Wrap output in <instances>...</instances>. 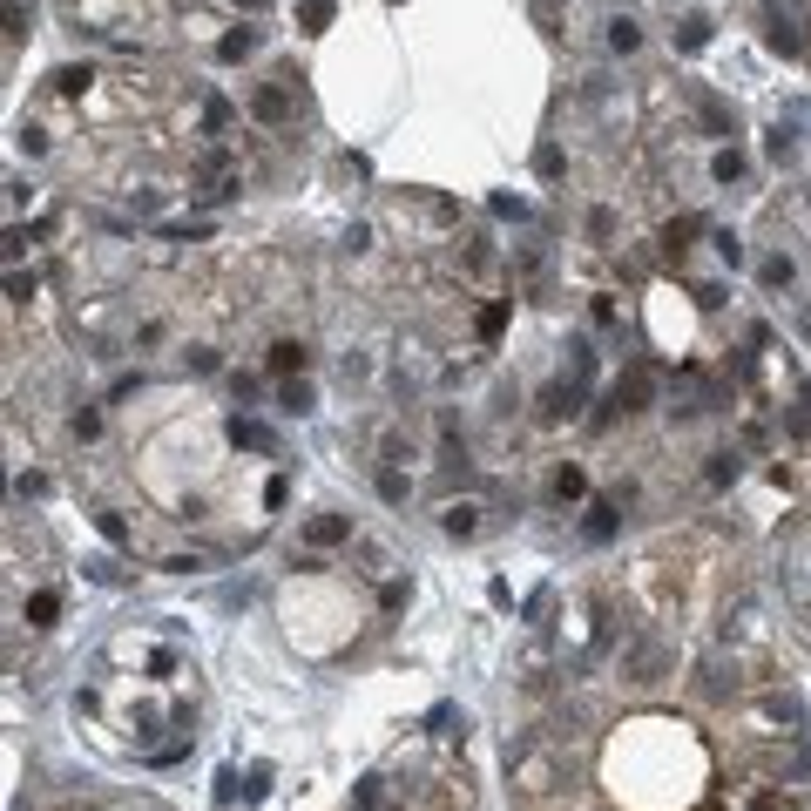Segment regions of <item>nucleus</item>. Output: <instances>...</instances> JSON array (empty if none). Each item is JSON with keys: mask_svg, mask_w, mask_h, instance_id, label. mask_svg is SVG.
Segmentation results:
<instances>
[{"mask_svg": "<svg viewBox=\"0 0 811 811\" xmlns=\"http://www.w3.org/2000/svg\"><path fill=\"white\" fill-rule=\"evenodd\" d=\"M670 670H676V649L656 643V636H636V643H629V656H622V676H629V683H663Z\"/></svg>", "mask_w": 811, "mask_h": 811, "instance_id": "nucleus-1", "label": "nucleus"}, {"mask_svg": "<svg viewBox=\"0 0 811 811\" xmlns=\"http://www.w3.org/2000/svg\"><path fill=\"white\" fill-rule=\"evenodd\" d=\"M250 115H258L264 129H284L291 122V89H284V81H258V89H250Z\"/></svg>", "mask_w": 811, "mask_h": 811, "instance_id": "nucleus-2", "label": "nucleus"}, {"mask_svg": "<svg viewBox=\"0 0 811 811\" xmlns=\"http://www.w3.org/2000/svg\"><path fill=\"white\" fill-rule=\"evenodd\" d=\"M305 541H311V548H338V541H352V514H318V520H305Z\"/></svg>", "mask_w": 811, "mask_h": 811, "instance_id": "nucleus-3", "label": "nucleus"}, {"mask_svg": "<svg viewBox=\"0 0 811 811\" xmlns=\"http://www.w3.org/2000/svg\"><path fill=\"white\" fill-rule=\"evenodd\" d=\"M440 528H446V535H453V541H467V535H474V528H480V507H474V501H453V507H446V514H440Z\"/></svg>", "mask_w": 811, "mask_h": 811, "instance_id": "nucleus-4", "label": "nucleus"}, {"mask_svg": "<svg viewBox=\"0 0 811 811\" xmlns=\"http://www.w3.org/2000/svg\"><path fill=\"white\" fill-rule=\"evenodd\" d=\"M697 108H704V129L710 136H737V122H731V108L717 102V95H697Z\"/></svg>", "mask_w": 811, "mask_h": 811, "instance_id": "nucleus-5", "label": "nucleus"}, {"mask_svg": "<svg viewBox=\"0 0 811 811\" xmlns=\"http://www.w3.org/2000/svg\"><path fill=\"white\" fill-rule=\"evenodd\" d=\"M568 413H575V385L562 379V385H548V393H541V419H568Z\"/></svg>", "mask_w": 811, "mask_h": 811, "instance_id": "nucleus-6", "label": "nucleus"}, {"mask_svg": "<svg viewBox=\"0 0 811 811\" xmlns=\"http://www.w3.org/2000/svg\"><path fill=\"white\" fill-rule=\"evenodd\" d=\"M305 345H298V338H284V345H271V372H305Z\"/></svg>", "mask_w": 811, "mask_h": 811, "instance_id": "nucleus-7", "label": "nucleus"}, {"mask_svg": "<svg viewBox=\"0 0 811 811\" xmlns=\"http://www.w3.org/2000/svg\"><path fill=\"white\" fill-rule=\"evenodd\" d=\"M55 615H62V596H55V588H41V596H28V622H34V629H47V622H55Z\"/></svg>", "mask_w": 811, "mask_h": 811, "instance_id": "nucleus-8", "label": "nucleus"}, {"mask_svg": "<svg viewBox=\"0 0 811 811\" xmlns=\"http://www.w3.org/2000/svg\"><path fill=\"white\" fill-rule=\"evenodd\" d=\"M568 372H575V385L596 379V352H588V338H575V345H568Z\"/></svg>", "mask_w": 811, "mask_h": 811, "instance_id": "nucleus-9", "label": "nucleus"}, {"mask_svg": "<svg viewBox=\"0 0 811 811\" xmlns=\"http://www.w3.org/2000/svg\"><path fill=\"white\" fill-rule=\"evenodd\" d=\"M230 440H237V446H264V453H277L271 427H250V419H237V427H230Z\"/></svg>", "mask_w": 811, "mask_h": 811, "instance_id": "nucleus-10", "label": "nucleus"}, {"mask_svg": "<svg viewBox=\"0 0 811 811\" xmlns=\"http://www.w3.org/2000/svg\"><path fill=\"white\" fill-rule=\"evenodd\" d=\"M406 494H413V480L399 474V467H385V474H379V501H385V507H399Z\"/></svg>", "mask_w": 811, "mask_h": 811, "instance_id": "nucleus-11", "label": "nucleus"}, {"mask_svg": "<svg viewBox=\"0 0 811 811\" xmlns=\"http://www.w3.org/2000/svg\"><path fill=\"white\" fill-rule=\"evenodd\" d=\"M250 47H258V28H237V34H224V47H216V55H224V62H244Z\"/></svg>", "mask_w": 811, "mask_h": 811, "instance_id": "nucleus-12", "label": "nucleus"}, {"mask_svg": "<svg viewBox=\"0 0 811 811\" xmlns=\"http://www.w3.org/2000/svg\"><path fill=\"white\" fill-rule=\"evenodd\" d=\"M609 47H615V55H636V47H643V28H636V21H615V28H609Z\"/></svg>", "mask_w": 811, "mask_h": 811, "instance_id": "nucleus-13", "label": "nucleus"}, {"mask_svg": "<svg viewBox=\"0 0 811 811\" xmlns=\"http://www.w3.org/2000/svg\"><path fill=\"white\" fill-rule=\"evenodd\" d=\"M277 406H284V413H311V385H305V379H291L284 393H277Z\"/></svg>", "mask_w": 811, "mask_h": 811, "instance_id": "nucleus-14", "label": "nucleus"}, {"mask_svg": "<svg viewBox=\"0 0 811 811\" xmlns=\"http://www.w3.org/2000/svg\"><path fill=\"white\" fill-rule=\"evenodd\" d=\"M588 541H609L615 535V507H588V528H582Z\"/></svg>", "mask_w": 811, "mask_h": 811, "instance_id": "nucleus-15", "label": "nucleus"}, {"mask_svg": "<svg viewBox=\"0 0 811 811\" xmlns=\"http://www.w3.org/2000/svg\"><path fill=\"white\" fill-rule=\"evenodd\" d=\"M615 237V210H588V244H609Z\"/></svg>", "mask_w": 811, "mask_h": 811, "instance_id": "nucleus-16", "label": "nucleus"}, {"mask_svg": "<svg viewBox=\"0 0 811 811\" xmlns=\"http://www.w3.org/2000/svg\"><path fill=\"white\" fill-rule=\"evenodd\" d=\"M737 480V453H710V487H731Z\"/></svg>", "mask_w": 811, "mask_h": 811, "instance_id": "nucleus-17", "label": "nucleus"}, {"mask_svg": "<svg viewBox=\"0 0 811 811\" xmlns=\"http://www.w3.org/2000/svg\"><path fill=\"white\" fill-rule=\"evenodd\" d=\"M89 81H95L89 68H62V75H55V95H81V89H89Z\"/></svg>", "mask_w": 811, "mask_h": 811, "instance_id": "nucleus-18", "label": "nucleus"}, {"mask_svg": "<svg viewBox=\"0 0 811 811\" xmlns=\"http://www.w3.org/2000/svg\"><path fill=\"white\" fill-rule=\"evenodd\" d=\"M582 487H588V480H582V467H562V474H554V494H562V501H575Z\"/></svg>", "mask_w": 811, "mask_h": 811, "instance_id": "nucleus-19", "label": "nucleus"}, {"mask_svg": "<svg viewBox=\"0 0 811 811\" xmlns=\"http://www.w3.org/2000/svg\"><path fill=\"white\" fill-rule=\"evenodd\" d=\"M298 21H305V28H311V34H318V28H325V21H332V0H305V7H298Z\"/></svg>", "mask_w": 811, "mask_h": 811, "instance_id": "nucleus-20", "label": "nucleus"}, {"mask_svg": "<svg viewBox=\"0 0 811 811\" xmlns=\"http://www.w3.org/2000/svg\"><path fill=\"white\" fill-rule=\"evenodd\" d=\"M676 41H683V47H704V41H710V21H704V14H689V21H683V34H676Z\"/></svg>", "mask_w": 811, "mask_h": 811, "instance_id": "nucleus-21", "label": "nucleus"}, {"mask_svg": "<svg viewBox=\"0 0 811 811\" xmlns=\"http://www.w3.org/2000/svg\"><path fill=\"white\" fill-rule=\"evenodd\" d=\"M535 169H541V176H562L568 163H562V149H554V142H541V149H535Z\"/></svg>", "mask_w": 811, "mask_h": 811, "instance_id": "nucleus-22", "label": "nucleus"}, {"mask_svg": "<svg viewBox=\"0 0 811 811\" xmlns=\"http://www.w3.org/2000/svg\"><path fill=\"white\" fill-rule=\"evenodd\" d=\"M95 433H102V413H95V406H75V440H95Z\"/></svg>", "mask_w": 811, "mask_h": 811, "instance_id": "nucleus-23", "label": "nucleus"}, {"mask_svg": "<svg viewBox=\"0 0 811 811\" xmlns=\"http://www.w3.org/2000/svg\"><path fill=\"white\" fill-rule=\"evenodd\" d=\"M710 244H717V258H723V264H744V244H737L731 230H717V237H710Z\"/></svg>", "mask_w": 811, "mask_h": 811, "instance_id": "nucleus-24", "label": "nucleus"}, {"mask_svg": "<svg viewBox=\"0 0 811 811\" xmlns=\"http://www.w3.org/2000/svg\"><path fill=\"white\" fill-rule=\"evenodd\" d=\"M765 284H771V291H778V284H791V258H771V264H765Z\"/></svg>", "mask_w": 811, "mask_h": 811, "instance_id": "nucleus-25", "label": "nucleus"}, {"mask_svg": "<svg viewBox=\"0 0 811 811\" xmlns=\"http://www.w3.org/2000/svg\"><path fill=\"white\" fill-rule=\"evenodd\" d=\"M183 366L190 372H216V352H210V345H197V352H183Z\"/></svg>", "mask_w": 811, "mask_h": 811, "instance_id": "nucleus-26", "label": "nucleus"}, {"mask_svg": "<svg viewBox=\"0 0 811 811\" xmlns=\"http://www.w3.org/2000/svg\"><path fill=\"white\" fill-rule=\"evenodd\" d=\"M717 176H723V183H731V176H744V156L723 149V156H717Z\"/></svg>", "mask_w": 811, "mask_h": 811, "instance_id": "nucleus-27", "label": "nucleus"}, {"mask_svg": "<svg viewBox=\"0 0 811 811\" xmlns=\"http://www.w3.org/2000/svg\"><path fill=\"white\" fill-rule=\"evenodd\" d=\"M7 298H14V305H28V298H34V277L14 271V277H7Z\"/></svg>", "mask_w": 811, "mask_h": 811, "instance_id": "nucleus-28", "label": "nucleus"}, {"mask_svg": "<svg viewBox=\"0 0 811 811\" xmlns=\"http://www.w3.org/2000/svg\"><path fill=\"white\" fill-rule=\"evenodd\" d=\"M21 149H28V156H41V149H47V136H41L34 122H21Z\"/></svg>", "mask_w": 811, "mask_h": 811, "instance_id": "nucleus-29", "label": "nucleus"}, {"mask_svg": "<svg viewBox=\"0 0 811 811\" xmlns=\"http://www.w3.org/2000/svg\"><path fill=\"white\" fill-rule=\"evenodd\" d=\"M501 325H507V305H487V311H480V332H487V338L501 332Z\"/></svg>", "mask_w": 811, "mask_h": 811, "instance_id": "nucleus-30", "label": "nucleus"}, {"mask_svg": "<svg viewBox=\"0 0 811 811\" xmlns=\"http://www.w3.org/2000/svg\"><path fill=\"white\" fill-rule=\"evenodd\" d=\"M237 7H250V14H258V7H264V0H237Z\"/></svg>", "mask_w": 811, "mask_h": 811, "instance_id": "nucleus-31", "label": "nucleus"}]
</instances>
